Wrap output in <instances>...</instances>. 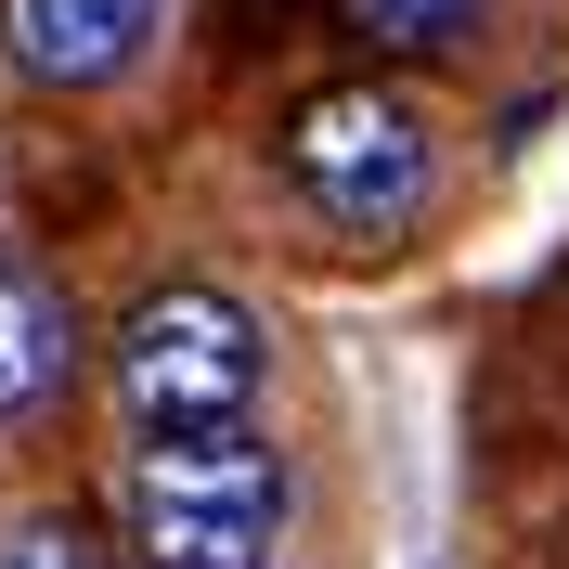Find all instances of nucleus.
<instances>
[{
  "instance_id": "nucleus-1",
  "label": "nucleus",
  "mask_w": 569,
  "mask_h": 569,
  "mask_svg": "<svg viewBox=\"0 0 569 569\" xmlns=\"http://www.w3.org/2000/svg\"><path fill=\"white\" fill-rule=\"evenodd\" d=\"M284 453L259 427H194V440H130L117 466V543L130 569H272L284 543Z\"/></svg>"
},
{
  "instance_id": "nucleus-2",
  "label": "nucleus",
  "mask_w": 569,
  "mask_h": 569,
  "mask_svg": "<svg viewBox=\"0 0 569 569\" xmlns=\"http://www.w3.org/2000/svg\"><path fill=\"white\" fill-rule=\"evenodd\" d=\"M284 181L337 233L389 247V233L427 220V194H440V130H427V104L401 78H323L311 104L284 117Z\"/></svg>"
},
{
  "instance_id": "nucleus-3",
  "label": "nucleus",
  "mask_w": 569,
  "mask_h": 569,
  "mask_svg": "<svg viewBox=\"0 0 569 569\" xmlns=\"http://www.w3.org/2000/svg\"><path fill=\"white\" fill-rule=\"evenodd\" d=\"M259 311L233 284H156L117 323V415L142 440H194V427H247L259 401Z\"/></svg>"
},
{
  "instance_id": "nucleus-4",
  "label": "nucleus",
  "mask_w": 569,
  "mask_h": 569,
  "mask_svg": "<svg viewBox=\"0 0 569 569\" xmlns=\"http://www.w3.org/2000/svg\"><path fill=\"white\" fill-rule=\"evenodd\" d=\"M169 0H0V66L27 91H117L156 52Z\"/></svg>"
},
{
  "instance_id": "nucleus-5",
  "label": "nucleus",
  "mask_w": 569,
  "mask_h": 569,
  "mask_svg": "<svg viewBox=\"0 0 569 569\" xmlns=\"http://www.w3.org/2000/svg\"><path fill=\"white\" fill-rule=\"evenodd\" d=\"M78 376V311L39 259H0V427L39 415V401Z\"/></svg>"
},
{
  "instance_id": "nucleus-6",
  "label": "nucleus",
  "mask_w": 569,
  "mask_h": 569,
  "mask_svg": "<svg viewBox=\"0 0 569 569\" xmlns=\"http://www.w3.org/2000/svg\"><path fill=\"white\" fill-rule=\"evenodd\" d=\"M337 13H350L362 52H453V39H479L492 0H337Z\"/></svg>"
},
{
  "instance_id": "nucleus-7",
  "label": "nucleus",
  "mask_w": 569,
  "mask_h": 569,
  "mask_svg": "<svg viewBox=\"0 0 569 569\" xmlns=\"http://www.w3.org/2000/svg\"><path fill=\"white\" fill-rule=\"evenodd\" d=\"M0 569H117V557H104V531H91V518L39 505V518H0Z\"/></svg>"
}]
</instances>
